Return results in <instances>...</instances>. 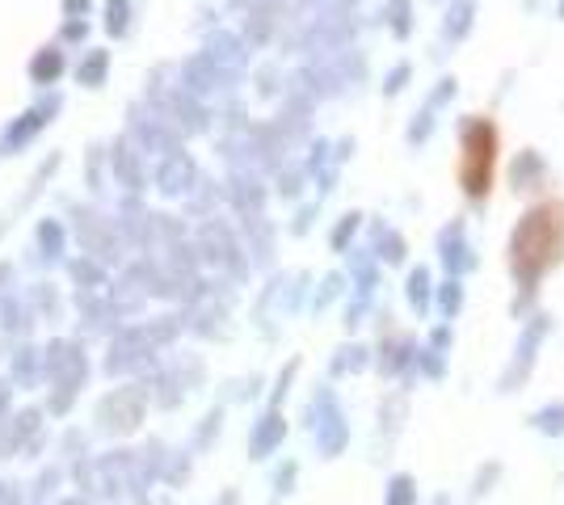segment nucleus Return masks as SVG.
Instances as JSON below:
<instances>
[{
  "label": "nucleus",
  "instance_id": "f03ea898",
  "mask_svg": "<svg viewBox=\"0 0 564 505\" xmlns=\"http://www.w3.org/2000/svg\"><path fill=\"white\" fill-rule=\"evenodd\" d=\"M497 152H501V131L485 114H468L459 122V190L468 202H489L497 177Z\"/></svg>",
  "mask_w": 564,
  "mask_h": 505
},
{
  "label": "nucleus",
  "instance_id": "7ed1b4c3",
  "mask_svg": "<svg viewBox=\"0 0 564 505\" xmlns=\"http://www.w3.org/2000/svg\"><path fill=\"white\" fill-rule=\"evenodd\" d=\"M552 333V316L547 312H531L522 320V333L514 341V354L506 362V371H501V380H497V392L501 396H514L518 387H527L531 380V371H535V362H540V345L547 341Z\"/></svg>",
  "mask_w": 564,
  "mask_h": 505
},
{
  "label": "nucleus",
  "instance_id": "20e7f679",
  "mask_svg": "<svg viewBox=\"0 0 564 505\" xmlns=\"http://www.w3.org/2000/svg\"><path fill=\"white\" fill-rule=\"evenodd\" d=\"M510 186L518 194H543L552 186V168L543 161V152L535 147H522L514 156V165H510Z\"/></svg>",
  "mask_w": 564,
  "mask_h": 505
},
{
  "label": "nucleus",
  "instance_id": "1a4fd4ad",
  "mask_svg": "<svg viewBox=\"0 0 564 505\" xmlns=\"http://www.w3.org/2000/svg\"><path fill=\"white\" fill-rule=\"evenodd\" d=\"M464 308V287H459V278H451V283H443V312L455 316Z\"/></svg>",
  "mask_w": 564,
  "mask_h": 505
},
{
  "label": "nucleus",
  "instance_id": "6e6552de",
  "mask_svg": "<svg viewBox=\"0 0 564 505\" xmlns=\"http://www.w3.org/2000/svg\"><path fill=\"white\" fill-rule=\"evenodd\" d=\"M497 476H501V463H497V459H489V463L480 468L476 484H471V497H485V493H489V484H497Z\"/></svg>",
  "mask_w": 564,
  "mask_h": 505
},
{
  "label": "nucleus",
  "instance_id": "423d86ee",
  "mask_svg": "<svg viewBox=\"0 0 564 505\" xmlns=\"http://www.w3.org/2000/svg\"><path fill=\"white\" fill-rule=\"evenodd\" d=\"M527 426L543 438H564V400H547L527 417Z\"/></svg>",
  "mask_w": 564,
  "mask_h": 505
},
{
  "label": "nucleus",
  "instance_id": "f8f14e48",
  "mask_svg": "<svg viewBox=\"0 0 564 505\" xmlns=\"http://www.w3.org/2000/svg\"><path fill=\"white\" fill-rule=\"evenodd\" d=\"M556 13H561V22H564V0H561V4H556Z\"/></svg>",
  "mask_w": 564,
  "mask_h": 505
},
{
  "label": "nucleus",
  "instance_id": "9b49d317",
  "mask_svg": "<svg viewBox=\"0 0 564 505\" xmlns=\"http://www.w3.org/2000/svg\"><path fill=\"white\" fill-rule=\"evenodd\" d=\"M388 505H413V481H409V476L397 481V488L388 493Z\"/></svg>",
  "mask_w": 564,
  "mask_h": 505
},
{
  "label": "nucleus",
  "instance_id": "ddd939ff",
  "mask_svg": "<svg viewBox=\"0 0 564 505\" xmlns=\"http://www.w3.org/2000/svg\"><path fill=\"white\" fill-rule=\"evenodd\" d=\"M535 4H540V0H527V9H535Z\"/></svg>",
  "mask_w": 564,
  "mask_h": 505
},
{
  "label": "nucleus",
  "instance_id": "39448f33",
  "mask_svg": "<svg viewBox=\"0 0 564 505\" xmlns=\"http://www.w3.org/2000/svg\"><path fill=\"white\" fill-rule=\"evenodd\" d=\"M443 265L451 270V278H459V274H468L476 257H471L468 249V237H464V223H451L447 232H443Z\"/></svg>",
  "mask_w": 564,
  "mask_h": 505
},
{
  "label": "nucleus",
  "instance_id": "0eeeda50",
  "mask_svg": "<svg viewBox=\"0 0 564 505\" xmlns=\"http://www.w3.org/2000/svg\"><path fill=\"white\" fill-rule=\"evenodd\" d=\"M471 13H476V0H455L447 13V43H459L471 30Z\"/></svg>",
  "mask_w": 564,
  "mask_h": 505
},
{
  "label": "nucleus",
  "instance_id": "f257e3e1",
  "mask_svg": "<svg viewBox=\"0 0 564 505\" xmlns=\"http://www.w3.org/2000/svg\"><path fill=\"white\" fill-rule=\"evenodd\" d=\"M564 262V198H543L527 207L506 244V265L518 287L514 316L527 320V308L535 304L540 283Z\"/></svg>",
  "mask_w": 564,
  "mask_h": 505
},
{
  "label": "nucleus",
  "instance_id": "9d476101",
  "mask_svg": "<svg viewBox=\"0 0 564 505\" xmlns=\"http://www.w3.org/2000/svg\"><path fill=\"white\" fill-rule=\"evenodd\" d=\"M409 295H413V308H417V312H425V299H430V274H425V270H417V274H413Z\"/></svg>",
  "mask_w": 564,
  "mask_h": 505
}]
</instances>
